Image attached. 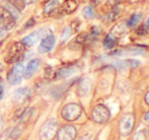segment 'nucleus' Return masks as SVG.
<instances>
[{"label": "nucleus", "mask_w": 149, "mask_h": 140, "mask_svg": "<svg viewBox=\"0 0 149 140\" xmlns=\"http://www.w3.org/2000/svg\"><path fill=\"white\" fill-rule=\"evenodd\" d=\"M58 131V122L55 119L47 120L40 129V139L41 140H53Z\"/></svg>", "instance_id": "obj_1"}, {"label": "nucleus", "mask_w": 149, "mask_h": 140, "mask_svg": "<svg viewBox=\"0 0 149 140\" xmlns=\"http://www.w3.org/2000/svg\"><path fill=\"white\" fill-rule=\"evenodd\" d=\"M26 49V46H24L22 42L12 44L11 47L8 50L7 54H6L5 61L7 62V63H16V62L22 57Z\"/></svg>", "instance_id": "obj_2"}, {"label": "nucleus", "mask_w": 149, "mask_h": 140, "mask_svg": "<svg viewBox=\"0 0 149 140\" xmlns=\"http://www.w3.org/2000/svg\"><path fill=\"white\" fill-rule=\"evenodd\" d=\"M82 109L77 104H68L62 109L61 115L67 121H75L80 117Z\"/></svg>", "instance_id": "obj_3"}, {"label": "nucleus", "mask_w": 149, "mask_h": 140, "mask_svg": "<svg viewBox=\"0 0 149 140\" xmlns=\"http://www.w3.org/2000/svg\"><path fill=\"white\" fill-rule=\"evenodd\" d=\"M24 65L22 63H17L16 62L7 74L8 82L12 85H15L17 83H19L22 81V77H24Z\"/></svg>", "instance_id": "obj_4"}, {"label": "nucleus", "mask_w": 149, "mask_h": 140, "mask_svg": "<svg viewBox=\"0 0 149 140\" xmlns=\"http://www.w3.org/2000/svg\"><path fill=\"white\" fill-rule=\"evenodd\" d=\"M14 26H15V20L13 15L7 9L0 6V28L9 31L13 29Z\"/></svg>", "instance_id": "obj_5"}, {"label": "nucleus", "mask_w": 149, "mask_h": 140, "mask_svg": "<svg viewBox=\"0 0 149 140\" xmlns=\"http://www.w3.org/2000/svg\"><path fill=\"white\" fill-rule=\"evenodd\" d=\"M110 118V112L108 108L102 105H97L94 107L92 111V119L97 123H104Z\"/></svg>", "instance_id": "obj_6"}, {"label": "nucleus", "mask_w": 149, "mask_h": 140, "mask_svg": "<svg viewBox=\"0 0 149 140\" xmlns=\"http://www.w3.org/2000/svg\"><path fill=\"white\" fill-rule=\"evenodd\" d=\"M75 136H76V129H75V127L70 126V125L63 126L58 131L57 134L58 140H73Z\"/></svg>", "instance_id": "obj_7"}, {"label": "nucleus", "mask_w": 149, "mask_h": 140, "mask_svg": "<svg viewBox=\"0 0 149 140\" xmlns=\"http://www.w3.org/2000/svg\"><path fill=\"white\" fill-rule=\"evenodd\" d=\"M54 45H55V38H54L53 34L49 35V36H47V37L43 38L39 48H38V52H39L40 54L48 53V52H50L53 49Z\"/></svg>", "instance_id": "obj_8"}, {"label": "nucleus", "mask_w": 149, "mask_h": 140, "mask_svg": "<svg viewBox=\"0 0 149 140\" xmlns=\"http://www.w3.org/2000/svg\"><path fill=\"white\" fill-rule=\"evenodd\" d=\"M40 64H41V62H40L39 59H37V58L31 59L28 63L26 69H24V77H26V78H31L33 75V73H36V71L40 67Z\"/></svg>", "instance_id": "obj_9"}, {"label": "nucleus", "mask_w": 149, "mask_h": 140, "mask_svg": "<svg viewBox=\"0 0 149 140\" xmlns=\"http://www.w3.org/2000/svg\"><path fill=\"white\" fill-rule=\"evenodd\" d=\"M30 93H31L30 88H19L13 93V95H12V101H13L14 103L22 104L30 97Z\"/></svg>", "instance_id": "obj_10"}, {"label": "nucleus", "mask_w": 149, "mask_h": 140, "mask_svg": "<svg viewBox=\"0 0 149 140\" xmlns=\"http://www.w3.org/2000/svg\"><path fill=\"white\" fill-rule=\"evenodd\" d=\"M133 122H134V118L132 115H126L123 118V120L121 121V131L124 133V135L128 134L132 130Z\"/></svg>", "instance_id": "obj_11"}, {"label": "nucleus", "mask_w": 149, "mask_h": 140, "mask_svg": "<svg viewBox=\"0 0 149 140\" xmlns=\"http://www.w3.org/2000/svg\"><path fill=\"white\" fill-rule=\"evenodd\" d=\"M77 7H78V2L76 0H66L60 8L63 14H71L76 10Z\"/></svg>", "instance_id": "obj_12"}, {"label": "nucleus", "mask_w": 149, "mask_h": 140, "mask_svg": "<svg viewBox=\"0 0 149 140\" xmlns=\"http://www.w3.org/2000/svg\"><path fill=\"white\" fill-rule=\"evenodd\" d=\"M41 39V35H40V32L37 31V32L33 33V34L26 36V38L22 40V43L26 46V48H29V47H31L33 46L36 43L38 42V40Z\"/></svg>", "instance_id": "obj_13"}, {"label": "nucleus", "mask_w": 149, "mask_h": 140, "mask_svg": "<svg viewBox=\"0 0 149 140\" xmlns=\"http://www.w3.org/2000/svg\"><path fill=\"white\" fill-rule=\"evenodd\" d=\"M140 20H141V14L135 13L126 22V24H127V26H129V28H132V26H137Z\"/></svg>", "instance_id": "obj_14"}, {"label": "nucleus", "mask_w": 149, "mask_h": 140, "mask_svg": "<svg viewBox=\"0 0 149 140\" xmlns=\"http://www.w3.org/2000/svg\"><path fill=\"white\" fill-rule=\"evenodd\" d=\"M115 45H116V40H115L114 36L112 34L107 36L106 39H104V48H107V49H112V48H114Z\"/></svg>", "instance_id": "obj_15"}, {"label": "nucleus", "mask_w": 149, "mask_h": 140, "mask_svg": "<svg viewBox=\"0 0 149 140\" xmlns=\"http://www.w3.org/2000/svg\"><path fill=\"white\" fill-rule=\"evenodd\" d=\"M125 26H124L123 24H120L118 26H116L114 29H113V32H112V35L113 36H116V37H122L124 36V34L126 33V31H122V29H124Z\"/></svg>", "instance_id": "obj_16"}, {"label": "nucleus", "mask_w": 149, "mask_h": 140, "mask_svg": "<svg viewBox=\"0 0 149 140\" xmlns=\"http://www.w3.org/2000/svg\"><path fill=\"white\" fill-rule=\"evenodd\" d=\"M72 68H62L57 72V78H64V77H67L73 72Z\"/></svg>", "instance_id": "obj_17"}, {"label": "nucleus", "mask_w": 149, "mask_h": 140, "mask_svg": "<svg viewBox=\"0 0 149 140\" xmlns=\"http://www.w3.org/2000/svg\"><path fill=\"white\" fill-rule=\"evenodd\" d=\"M6 1H8L11 5H13L18 10H24V7H26V4L24 3L22 0H6Z\"/></svg>", "instance_id": "obj_18"}, {"label": "nucleus", "mask_w": 149, "mask_h": 140, "mask_svg": "<svg viewBox=\"0 0 149 140\" xmlns=\"http://www.w3.org/2000/svg\"><path fill=\"white\" fill-rule=\"evenodd\" d=\"M82 14L84 17H87V18H91L93 16V10L90 6H86V7L83 8L82 10Z\"/></svg>", "instance_id": "obj_19"}, {"label": "nucleus", "mask_w": 149, "mask_h": 140, "mask_svg": "<svg viewBox=\"0 0 149 140\" xmlns=\"http://www.w3.org/2000/svg\"><path fill=\"white\" fill-rule=\"evenodd\" d=\"M56 5H57V0L51 1L50 3L47 4V6H46V11H48V10H53L54 8H56Z\"/></svg>", "instance_id": "obj_20"}, {"label": "nucleus", "mask_w": 149, "mask_h": 140, "mask_svg": "<svg viewBox=\"0 0 149 140\" xmlns=\"http://www.w3.org/2000/svg\"><path fill=\"white\" fill-rule=\"evenodd\" d=\"M22 1H24V4H31V3H33L36 0H22Z\"/></svg>", "instance_id": "obj_21"}, {"label": "nucleus", "mask_w": 149, "mask_h": 140, "mask_svg": "<svg viewBox=\"0 0 149 140\" xmlns=\"http://www.w3.org/2000/svg\"><path fill=\"white\" fill-rule=\"evenodd\" d=\"M145 102H146V104H148L149 105V91L147 93V95H145Z\"/></svg>", "instance_id": "obj_22"}, {"label": "nucleus", "mask_w": 149, "mask_h": 140, "mask_svg": "<svg viewBox=\"0 0 149 140\" xmlns=\"http://www.w3.org/2000/svg\"><path fill=\"white\" fill-rule=\"evenodd\" d=\"M2 93H3V87L0 84V99H1V97H2Z\"/></svg>", "instance_id": "obj_23"}, {"label": "nucleus", "mask_w": 149, "mask_h": 140, "mask_svg": "<svg viewBox=\"0 0 149 140\" xmlns=\"http://www.w3.org/2000/svg\"><path fill=\"white\" fill-rule=\"evenodd\" d=\"M78 140H89L88 137H86V136H83V137H80Z\"/></svg>", "instance_id": "obj_24"}, {"label": "nucleus", "mask_w": 149, "mask_h": 140, "mask_svg": "<svg viewBox=\"0 0 149 140\" xmlns=\"http://www.w3.org/2000/svg\"><path fill=\"white\" fill-rule=\"evenodd\" d=\"M145 120H146V121H148V122H149V112L147 113V115L145 116Z\"/></svg>", "instance_id": "obj_25"}, {"label": "nucleus", "mask_w": 149, "mask_h": 140, "mask_svg": "<svg viewBox=\"0 0 149 140\" xmlns=\"http://www.w3.org/2000/svg\"><path fill=\"white\" fill-rule=\"evenodd\" d=\"M146 26L149 28V17H148V20H147V22H146Z\"/></svg>", "instance_id": "obj_26"}, {"label": "nucleus", "mask_w": 149, "mask_h": 140, "mask_svg": "<svg viewBox=\"0 0 149 140\" xmlns=\"http://www.w3.org/2000/svg\"><path fill=\"white\" fill-rule=\"evenodd\" d=\"M113 1H117V0H113Z\"/></svg>", "instance_id": "obj_27"}]
</instances>
